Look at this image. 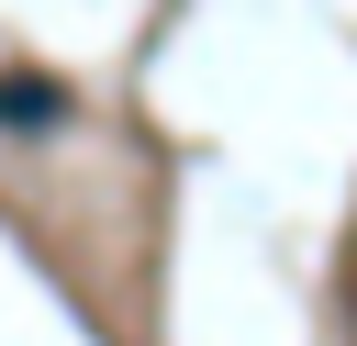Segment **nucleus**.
<instances>
[{
    "mask_svg": "<svg viewBox=\"0 0 357 346\" xmlns=\"http://www.w3.org/2000/svg\"><path fill=\"white\" fill-rule=\"evenodd\" d=\"M56 112H67V89H56V78H0V123H11V134H45Z\"/></svg>",
    "mask_w": 357,
    "mask_h": 346,
    "instance_id": "obj_1",
    "label": "nucleus"
}]
</instances>
